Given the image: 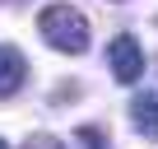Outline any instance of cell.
I'll return each mask as SVG.
<instances>
[{
	"instance_id": "1",
	"label": "cell",
	"mask_w": 158,
	"mask_h": 149,
	"mask_svg": "<svg viewBox=\"0 0 158 149\" xmlns=\"http://www.w3.org/2000/svg\"><path fill=\"white\" fill-rule=\"evenodd\" d=\"M37 33L47 37V47L65 51V56H84L89 51V19L70 10V5H47L37 19Z\"/></svg>"
},
{
	"instance_id": "2",
	"label": "cell",
	"mask_w": 158,
	"mask_h": 149,
	"mask_svg": "<svg viewBox=\"0 0 158 149\" xmlns=\"http://www.w3.org/2000/svg\"><path fill=\"white\" fill-rule=\"evenodd\" d=\"M107 65H112V74H116L121 84H135L139 74H144V51H139V42H135L130 33L112 37V42H107Z\"/></svg>"
},
{
	"instance_id": "3",
	"label": "cell",
	"mask_w": 158,
	"mask_h": 149,
	"mask_svg": "<svg viewBox=\"0 0 158 149\" xmlns=\"http://www.w3.org/2000/svg\"><path fill=\"white\" fill-rule=\"evenodd\" d=\"M23 74H28V61L14 47H0V98H10V93L23 89Z\"/></svg>"
},
{
	"instance_id": "4",
	"label": "cell",
	"mask_w": 158,
	"mask_h": 149,
	"mask_svg": "<svg viewBox=\"0 0 158 149\" xmlns=\"http://www.w3.org/2000/svg\"><path fill=\"white\" fill-rule=\"evenodd\" d=\"M130 121H135L139 135L158 140V93H139V98L130 103Z\"/></svg>"
},
{
	"instance_id": "5",
	"label": "cell",
	"mask_w": 158,
	"mask_h": 149,
	"mask_svg": "<svg viewBox=\"0 0 158 149\" xmlns=\"http://www.w3.org/2000/svg\"><path fill=\"white\" fill-rule=\"evenodd\" d=\"M79 144H89V149H107L102 130H93V126H84V130H79Z\"/></svg>"
},
{
	"instance_id": "6",
	"label": "cell",
	"mask_w": 158,
	"mask_h": 149,
	"mask_svg": "<svg viewBox=\"0 0 158 149\" xmlns=\"http://www.w3.org/2000/svg\"><path fill=\"white\" fill-rule=\"evenodd\" d=\"M23 149H65V144H60L56 135H33V140H28Z\"/></svg>"
},
{
	"instance_id": "7",
	"label": "cell",
	"mask_w": 158,
	"mask_h": 149,
	"mask_svg": "<svg viewBox=\"0 0 158 149\" xmlns=\"http://www.w3.org/2000/svg\"><path fill=\"white\" fill-rule=\"evenodd\" d=\"M0 149H5V140H0Z\"/></svg>"
},
{
	"instance_id": "8",
	"label": "cell",
	"mask_w": 158,
	"mask_h": 149,
	"mask_svg": "<svg viewBox=\"0 0 158 149\" xmlns=\"http://www.w3.org/2000/svg\"><path fill=\"white\" fill-rule=\"evenodd\" d=\"M116 5H121V0H116Z\"/></svg>"
}]
</instances>
